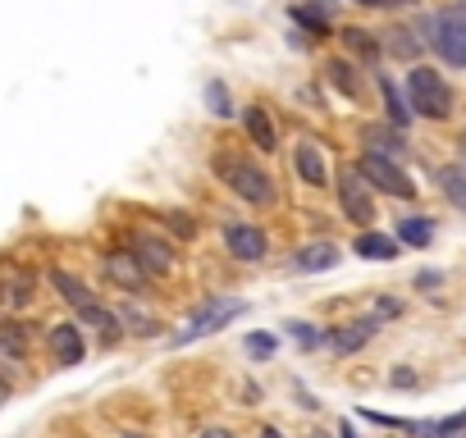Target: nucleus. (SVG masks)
Segmentation results:
<instances>
[{
  "instance_id": "nucleus-19",
  "label": "nucleus",
  "mask_w": 466,
  "mask_h": 438,
  "mask_svg": "<svg viewBox=\"0 0 466 438\" xmlns=\"http://www.w3.org/2000/svg\"><path fill=\"white\" fill-rule=\"evenodd\" d=\"M325 78L329 87L343 96V101H362V73H357V60H325Z\"/></svg>"
},
{
  "instance_id": "nucleus-34",
  "label": "nucleus",
  "mask_w": 466,
  "mask_h": 438,
  "mask_svg": "<svg viewBox=\"0 0 466 438\" xmlns=\"http://www.w3.org/2000/svg\"><path fill=\"white\" fill-rule=\"evenodd\" d=\"M388 384H394V388H416L420 379H416V370H394V375H388Z\"/></svg>"
},
{
  "instance_id": "nucleus-30",
  "label": "nucleus",
  "mask_w": 466,
  "mask_h": 438,
  "mask_svg": "<svg viewBox=\"0 0 466 438\" xmlns=\"http://www.w3.org/2000/svg\"><path fill=\"white\" fill-rule=\"evenodd\" d=\"M275 351H279L275 334H247V356H252V361H270Z\"/></svg>"
},
{
  "instance_id": "nucleus-4",
  "label": "nucleus",
  "mask_w": 466,
  "mask_h": 438,
  "mask_svg": "<svg viewBox=\"0 0 466 438\" xmlns=\"http://www.w3.org/2000/svg\"><path fill=\"white\" fill-rule=\"evenodd\" d=\"M247 315V302L243 297H211L192 320L174 334V347H192V343H202V338H211V334H220V329H229L233 320H243Z\"/></svg>"
},
{
  "instance_id": "nucleus-33",
  "label": "nucleus",
  "mask_w": 466,
  "mask_h": 438,
  "mask_svg": "<svg viewBox=\"0 0 466 438\" xmlns=\"http://www.w3.org/2000/svg\"><path fill=\"white\" fill-rule=\"evenodd\" d=\"M398 310H403V306H398V302H394V297H379V302H375V310H370V315H375V320H379V325H384V320H388V315H398Z\"/></svg>"
},
{
  "instance_id": "nucleus-24",
  "label": "nucleus",
  "mask_w": 466,
  "mask_h": 438,
  "mask_svg": "<svg viewBox=\"0 0 466 438\" xmlns=\"http://www.w3.org/2000/svg\"><path fill=\"white\" fill-rule=\"evenodd\" d=\"M384 51L388 55H394V60H420V51H425V37L416 32V28H394V32H388L384 37Z\"/></svg>"
},
{
  "instance_id": "nucleus-2",
  "label": "nucleus",
  "mask_w": 466,
  "mask_h": 438,
  "mask_svg": "<svg viewBox=\"0 0 466 438\" xmlns=\"http://www.w3.org/2000/svg\"><path fill=\"white\" fill-rule=\"evenodd\" d=\"M403 92H407V105H412L416 119H435V124H444V119H453V110H457V96L448 87V78L435 64H412Z\"/></svg>"
},
{
  "instance_id": "nucleus-13",
  "label": "nucleus",
  "mask_w": 466,
  "mask_h": 438,
  "mask_svg": "<svg viewBox=\"0 0 466 438\" xmlns=\"http://www.w3.org/2000/svg\"><path fill=\"white\" fill-rule=\"evenodd\" d=\"M32 288H37L32 269H23V265H14V260L0 265V306H5V310H23V306L32 302Z\"/></svg>"
},
{
  "instance_id": "nucleus-11",
  "label": "nucleus",
  "mask_w": 466,
  "mask_h": 438,
  "mask_svg": "<svg viewBox=\"0 0 466 438\" xmlns=\"http://www.w3.org/2000/svg\"><path fill=\"white\" fill-rule=\"evenodd\" d=\"M238 119H243L247 142H252L261 155H275V151H279V128H275V119H270V110H265V105H243V110H238Z\"/></svg>"
},
{
  "instance_id": "nucleus-39",
  "label": "nucleus",
  "mask_w": 466,
  "mask_h": 438,
  "mask_svg": "<svg viewBox=\"0 0 466 438\" xmlns=\"http://www.w3.org/2000/svg\"><path fill=\"white\" fill-rule=\"evenodd\" d=\"M462 155H466V128H462Z\"/></svg>"
},
{
  "instance_id": "nucleus-38",
  "label": "nucleus",
  "mask_w": 466,
  "mask_h": 438,
  "mask_svg": "<svg viewBox=\"0 0 466 438\" xmlns=\"http://www.w3.org/2000/svg\"><path fill=\"white\" fill-rule=\"evenodd\" d=\"M343 438H353V425H343Z\"/></svg>"
},
{
  "instance_id": "nucleus-36",
  "label": "nucleus",
  "mask_w": 466,
  "mask_h": 438,
  "mask_svg": "<svg viewBox=\"0 0 466 438\" xmlns=\"http://www.w3.org/2000/svg\"><path fill=\"white\" fill-rule=\"evenodd\" d=\"M202 438H233V434H229V429H206Z\"/></svg>"
},
{
  "instance_id": "nucleus-28",
  "label": "nucleus",
  "mask_w": 466,
  "mask_h": 438,
  "mask_svg": "<svg viewBox=\"0 0 466 438\" xmlns=\"http://www.w3.org/2000/svg\"><path fill=\"white\" fill-rule=\"evenodd\" d=\"M206 110H211L215 119H229L233 110H238V105H233V96H229V87L220 83V78H211V83H206Z\"/></svg>"
},
{
  "instance_id": "nucleus-3",
  "label": "nucleus",
  "mask_w": 466,
  "mask_h": 438,
  "mask_svg": "<svg viewBox=\"0 0 466 438\" xmlns=\"http://www.w3.org/2000/svg\"><path fill=\"white\" fill-rule=\"evenodd\" d=\"M416 32L425 37V46H430L448 69H466V10L425 14Z\"/></svg>"
},
{
  "instance_id": "nucleus-15",
  "label": "nucleus",
  "mask_w": 466,
  "mask_h": 438,
  "mask_svg": "<svg viewBox=\"0 0 466 438\" xmlns=\"http://www.w3.org/2000/svg\"><path fill=\"white\" fill-rule=\"evenodd\" d=\"M362 146L375 155H388V161H407V133L398 124H362Z\"/></svg>"
},
{
  "instance_id": "nucleus-14",
  "label": "nucleus",
  "mask_w": 466,
  "mask_h": 438,
  "mask_svg": "<svg viewBox=\"0 0 466 438\" xmlns=\"http://www.w3.org/2000/svg\"><path fill=\"white\" fill-rule=\"evenodd\" d=\"M46 347H51V356H55L60 366H83V356H87L83 325H73V320H64V325H51V334H46Z\"/></svg>"
},
{
  "instance_id": "nucleus-37",
  "label": "nucleus",
  "mask_w": 466,
  "mask_h": 438,
  "mask_svg": "<svg viewBox=\"0 0 466 438\" xmlns=\"http://www.w3.org/2000/svg\"><path fill=\"white\" fill-rule=\"evenodd\" d=\"M353 5H370V10H375V0H353Z\"/></svg>"
},
{
  "instance_id": "nucleus-16",
  "label": "nucleus",
  "mask_w": 466,
  "mask_h": 438,
  "mask_svg": "<svg viewBox=\"0 0 466 438\" xmlns=\"http://www.w3.org/2000/svg\"><path fill=\"white\" fill-rule=\"evenodd\" d=\"M338 42H343V51H347V55H353L357 64H366V69H375V64H379V55H384V37H379V32H370V28H357V23L338 28Z\"/></svg>"
},
{
  "instance_id": "nucleus-12",
  "label": "nucleus",
  "mask_w": 466,
  "mask_h": 438,
  "mask_svg": "<svg viewBox=\"0 0 466 438\" xmlns=\"http://www.w3.org/2000/svg\"><path fill=\"white\" fill-rule=\"evenodd\" d=\"M375 334H379V320H375V315H362V320H353V325L329 329V334H325V347H329L334 356H353V351H362Z\"/></svg>"
},
{
  "instance_id": "nucleus-9",
  "label": "nucleus",
  "mask_w": 466,
  "mask_h": 438,
  "mask_svg": "<svg viewBox=\"0 0 466 438\" xmlns=\"http://www.w3.org/2000/svg\"><path fill=\"white\" fill-rule=\"evenodd\" d=\"M129 252L142 260V269H146L151 278L174 274V243H165L161 233H151V228H133V233H129Z\"/></svg>"
},
{
  "instance_id": "nucleus-32",
  "label": "nucleus",
  "mask_w": 466,
  "mask_h": 438,
  "mask_svg": "<svg viewBox=\"0 0 466 438\" xmlns=\"http://www.w3.org/2000/svg\"><path fill=\"white\" fill-rule=\"evenodd\" d=\"M412 284H416L420 293H435V288H444V274H439V269H420Z\"/></svg>"
},
{
  "instance_id": "nucleus-26",
  "label": "nucleus",
  "mask_w": 466,
  "mask_h": 438,
  "mask_svg": "<svg viewBox=\"0 0 466 438\" xmlns=\"http://www.w3.org/2000/svg\"><path fill=\"white\" fill-rule=\"evenodd\" d=\"M288 14H293V23H297L302 32H311V37H329V14H320L316 5H293Z\"/></svg>"
},
{
  "instance_id": "nucleus-40",
  "label": "nucleus",
  "mask_w": 466,
  "mask_h": 438,
  "mask_svg": "<svg viewBox=\"0 0 466 438\" xmlns=\"http://www.w3.org/2000/svg\"><path fill=\"white\" fill-rule=\"evenodd\" d=\"M129 438H142V434H129Z\"/></svg>"
},
{
  "instance_id": "nucleus-31",
  "label": "nucleus",
  "mask_w": 466,
  "mask_h": 438,
  "mask_svg": "<svg viewBox=\"0 0 466 438\" xmlns=\"http://www.w3.org/2000/svg\"><path fill=\"white\" fill-rule=\"evenodd\" d=\"M165 228H170V233H179L183 243H192V237H197V224H192V215H183V211L165 215Z\"/></svg>"
},
{
  "instance_id": "nucleus-6",
  "label": "nucleus",
  "mask_w": 466,
  "mask_h": 438,
  "mask_svg": "<svg viewBox=\"0 0 466 438\" xmlns=\"http://www.w3.org/2000/svg\"><path fill=\"white\" fill-rule=\"evenodd\" d=\"M338 211H343V219H353L357 228H375V187L362 178V169L353 165V169H343L338 174Z\"/></svg>"
},
{
  "instance_id": "nucleus-18",
  "label": "nucleus",
  "mask_w": 466,
  "mask_h": 438,
  "mask_svg": "<svg viewBox=\"0 0 466 438\" xmlns=\"http://www.w3.org/2000/svg\"><path fill=\"white\" fill-rule=\"evenodd\" d=\"M353 252H357L362 260H398V256H403V243H398L394 233L362 228V233L353 237Z\"/></svg>"
},
{
  "instance_id": "nucleus-27",
  "label": "nucleus",
  "mask_w": 466,
  "mask_h": 438,
  "mask_svg": "<svg viewBox=\"0 0 466 438\" xmlns=\"http://www.w3.org/2000/svg\"><path fill=\"white\" fill-rule=\"evenodd\" d=\"M425 438H466V411L457 416H444V420H430V425H420Z\"/></svg>"
},
{
  "instance_id": "nucleus-29",
  "label": "nucleus",
  "mask_w": 466,
  "mask_h": 438,
  "mask_svg": "<svg viewBox=\"0 0 466 438\" xmlns=\"http://www.w3.org/2000/svg\"><path fill=\"white\" fill-rule=\"evenodd\" d=\"M284 329H288V338H293L302 351H311V347H320V343H325V334H316V325H306V320H288Z\"/></svg>"
},
{
  "instance_id": "nucleus-35",
  "label": "nucleus",
  "mask_w": 466,
  "mask_h": 438,
  "mask_svg": "<svg viewBox=\"0 0 466 438\" xmlns=\"http://www.w3.org/2000/svg\"><path fill=\"white\" fill-rule=\"evenodd\" d=\"M375 10H416V0H375Z\"/></svg>"
},
{
  "instance_id": "nucleus-5",
  "label": "nucleus",
  "mask_w": 466,
  "mask_h": 438,
  "mask_svg": "<svg viewBox=\"0 0 466 438\" xmlns=\"http://www.w3.org/2000/svg\"><path fill=\"white\" fill-rule=\"evenodd\" d=\"M357 169H362V178L375 187V192H384V196H398V202H416V178L403 169V161H388V155H375V151H362L357 155Z\"/></svg>"
},
{
  "instance_id": "nucleus-10",
  "label": "nucleus",
  "mask_w": 466,
  "mask_h": 438,
  "mask_svg": "<svg viewBox=\"0 0 466 438\" xmlns=\"http://www.w3.org/2000/svg\"><path fill=\"white\" fill-rule=\"evenodd\" d=\"M293 169L306 187H334V174H329V161H325V151L316 137H302L293 146Z\"/></svg>"
},
{
  "instance_id": "nucleus-20",
  "label": "nucleus",
  "mask_w": 466,
  "mask_h": 438,
  "mask_svg": "<svg viewBox=\"0 0 466 438\" xmlns=\"http://www.w3.org/2000/svg\"><path fill=\"white\" fill-rule=\"evenodd\" d=\"M46 278H51V288H55V293H60V297H64L73 310H87V306L96 302V293L83 284V278H78V274H69V269H60V265H55Z\"/></svg>"
},
{
  "instance_id": "nucleus-17",
  "label": "nucleus",
  "mask_w": 466,
  "mask_h": 438,
  "mask_svg": "<svg viewBox=\"0 0 466 438\" xmlns=\"http://www.w3.org/2000/svg\"><path fill=\"white\" fill-rule=\"evenodd\" d=\"M375 87H379V101H384V119H388V124H398L403 133L412 128V105H407V92L394 83V78H388V73H375Z\"/></svg>"
},
{
  "instance_id": "nucleus-21",
  "label": "nucleus",
  "mask_w": 466,
  "mask_h": 438,
  "mask_svg": "<svg viewBox=\"0 0 466 438\" xmlns=\"http://www.w3.org/2000/svg\"><path fill=\"white\" fill-rule=\"evenodd\" d=\"M343 260V252L329 243V237H320V243H306L297 256H293V265L302 269V274H320V269H334Z\"/></svg>"
},
{
  "instance_id": "nucleus-1",
  "label": "nucleus",
  "mask_w": 466,
  "mask_h": 438,
  "mask_svg": "<svg viewBox=\"0 0 466 438\" xmlns=\"http://www.w3.org/2000/svg\"><path fill=\"white\" fill-rule=\"evenodd\" d=\"M211 169H215V178L238 196V202H247V206H275L279 202V187H275V178H270L247 151H215L211 155Z\"/></svg>"
},
{
  "instance_id": "nucleus-7",
  "label": "nucleus",
  "mask_w": 466,
  "mask_h": 438,
  "mask_svg": "<svg viewBox=\"0 0 466 438\" xmlns=\"http://www.w3.org/2000/svg\"><path fill=\"white\" fill-rule=\"evenodd\" d=\"M224 252H229L233 260H243V265H261V260L270 256V237H265V228L252 224V219H229V224H224Z\"/></svg>"
},
{
  "instance_id": "nucleus-8",
  "label": "nucleus",
  "mask_w": 466,
  "mask_h": 438,
  "mask_svg": "<svg viewBox=\"0 0 466 438\" xmlns=\"http://www.w3.org/2000/svg\"><path fill=\"white\" fill-rule=\"evenodd\" d=\"M101 274H105V284H114V288H124V293H146V284H151V274L142 269V260L129 252V247H110L105 256H101Z\"/></svg>"
},
{
  "instance_id": "nucleus-23",
  "label": "nucleus",
  "mask_w": 466,
  "mask_h": 438,
  "mask_svg": "<svg viewBox=\"0 0 466 438\" xmlns=\"http://www.w3.org/2000/svg\"><path fill=\"white\" fill-rule=\"evenodd\" d=\"M435 183H439L444 202L453 211H466V165H439L435 169Z\"/></svg>"
},
{
  "instance_id": "nucleus-25",
  "label": "nucleus",
  "mask_w": 466,
  "mask_h": 438,
  "mask_svg": "<svg viewBox=\"0 0 466 438\" xmlns=\"http://www.w3.org/2000/svg\"><path fill=\"white\" fill-rule=\"evenodd\" d=\"M120 325H124L129 334H137V338H155V334H161V325H155L146 310H137L133 302H129V306H120Z\"/></svg>"
},
{
  "instance_id": "nucleus-22",
  "label": "nucleus",
  "mask_w": 466,
  "mask_h": 438,
  "mask_svg": "<svg viewBox=\"0 0 466 438\" xmlns=\"http://www.w3.org/2000/svg\"><path fill=\"white\" fill-rule=\"evenodd\" d=\"M394 237L403 247H430L435 243V224H430V215H403L398 224H394Z\"/></svg>"
}]
</instances>
